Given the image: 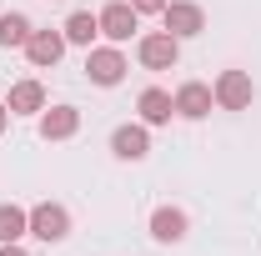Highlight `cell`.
Returning <instances> with one entry per match:
<instances>
[{"label":"cell","mask_w":261,"mask_h":256,"mask_svg":"<svg viewBox=\"0 0 261 256\" xmlns=\"http://www.w3.org/2000/svg\"><path fill=\"white\" fill-rule=\"evenodd\" d=\"M61 31H65V45H81V50H91V45L100 40V20L91 15V10H70Z\"/></svg>","instance_id":"14"},{"label":"cell","mask_w":261,"mask_h":256,"mask_svg":"<svg viewBox=\"0 0 261 256\" xmlns=\"http://www.w3.org/2000/svg\"><path fill=\"white\" fill-rule=\"evenodd\" d=\"M20 236H31V211L15 206V201H0V246L20 241Z\"/></svg>","instance_id":"16"},{"label":"cell","mask_w":261,"mask_h":256,"mask_svg":"<svg viewBox=\"0 0 261 256\" xmlns=\"http://www.w3.org/2000/svg\"><path fill=\"white\" fill-rule=\"evenodd\" d=\"M96 20H100V35H106L111 45H126L130 35L141 31V15H136L130 0H106V5L96 10Z\"/></svg>","instance_id":"4"},{"label":"cell","mask_w":261,"mask_h":256,"mask_svg":"<svg viewBox=\"0 0 261 256\" xmlns=\"http://www.w3.org/2000/svg\"><path fill=\"white\" fill-rule=\"evenodd\" d=\"M5 126H10V106L0 100V136H5Z\"/></svg>","instance_id":"19"},{"label":"cell","mask_w":261,"mask_h":256,"mask_svg":"<svg viewBox=\"0 0 261 256\" xmlns=\"http://www.w3.org/2000/svg\"><path fill=\"white\" fill-rule=\"evenodd\" d=\"M31 236L45 241V246H61L65 236H70V211H65L61 201H40V206H31Z\"/></svg>","instance_id":"5"},{"label":"cell","mask_w":261,"mask_h":256,"mask_svg":"<svg viewBox=\"0 0 261 256\" xmlns=\"http://www.w3.org/2000/svg\"><path fill=\"white\" fill-rule=\"evenodd\" d=\"M136 61L146 65V70H176L181 40H176L171 31H146L141 40H136Z\"/></svg>","instance_id":"2"},{"label":"cell","mask_w":261,"mask_h":256,"mask_svg":"<svg viewBox=\"0 0 261 256\" xmlns=\"http://www.w3.org/2000/svg\"><path fill=\"white\" fill-rule=\"evenodd\" d=\"M171 100H176V116H181V121H206V116L216 111V96H211L206 81H181Z\"/></svg>","instance_id":"8"},{"label":"cell","mask_w":261,"mask_h":256,"mask_svg":"<svg viewBox=\"0 0 261 256\" xmlns=\"http://www.w3.org/2000/svg\"><path fill=\"white\" fill-rule=\"evenodd\" d=\"M5 106H10V116H40L45 111V86L40 81H15Z\"/></svg>","instance_id":"13"},{"label":"cell","mask_w":261,"mask_h":256,"mask_svg":"<svg viewBox=\"0 0 261 256\" xmlns=\"http://www.w3.org/2000/svg\"><path fill=\"white\" fill-rule=\"evenodd\" d=\"M81 131V111L75 106H45L40 111V141H70Z\"/></svg>","instance_id":"11"},{"label":"cell","mask_w":261,"mask_h":256,"mask_svg":"<svg viewBox=\"0 0 261 256\" xmlns=\"http://www.w3.org/2000/svg\"><path fill=\"white\" fill-rule=\"evenodd\" d=\"M136 111H141V121H146V126H171L176 100H171V91H161V86H146V91L136 96Z\"/></svg>","instance_id":"12"},{"label":"cell","mask_w":261,"mask_h":256,"mask_svg":"<svg viewBox=\"0 0 261 256\" xmlns=\"http://www.w3.org/2000/svg\"><path fill=\"white\" fill-rule=\"evenodd\" d=\"M161 25L176 35V40H191V35H201V31H206V10H201L196 0H166Z\"/></svg>","instance_id":"6"},{"label":"cell","mask_w":261,"mask_h":256,"mask_svg":"<svg viewBox=\"0 0 261 256\" xmlns=\"http://www.w3.org/2000/svg\"><path fill=\"white\" fill-rule=\"evenodd\" d=\"M31 15L25 10H5L0 15V50H25V40H31Z\"/></svg>","instance_id":"15"},{"label":"cell","mask_w":261,"mask_h":256,"mask_svg":"<svg viewBox=\"0 0 261 256\" xmlns=\"http://www.w3.org/2000/svg\"><path fill=\"white\" fill-rule=\"evenodd\" d=\"M0 256H31V251H25L20 241H5V246H0Z\"/></svg>","instance_id":"18"},{"label":"cell","mask_w":261,"mask_h":256,"mask_svg":"<svg viewBox=\"0 0 261 256\" xmlns=\"http://www.w3.org/2000/svg\"><path fill=\"white\" fill-rule=\"evenodd\" d=\"M126 70H130L126 50H121V45H111V40L86 50V81H91V86H100V91L121 86V81H126Z\"/></svg>","instance_id":"1"},{"label":"cell","mask_w":261,"mask_h":256,"mask_svg":"<svg viewBox=\"0 0 261 256\" xmlns=\"http://www.w3.org/2000/svg\"><path fill=\"white\" fill-rule=\"evenodd\" d=\"M136 5V15H161L166 10V0H130Z\"/></svg>","instance_id":"17"},{"label":"cell","mask_w":261,"mask_h":256,"mask_svg":"<svg viewBox=\"0 0 261 256\" xmlns=\"http://www.w3.org/2000/svg\"><path fill=\"white\" fill-rule=\"evenodd\" d=\"M186 236H191V216H186L181 206H156V211H151V241L181 246Z\"/></svg>","instance_id":"9"},{"label":"cell","mask_w":261,"mask_h":256,"mask_svg":"<svg viewBox=\"0 0 261 256\" xmlns=\"http://www.w3.org/2000/svg\"><path fill=\"white\" fill-rule=\"evenodd\" d=\"M111 156L116 161H146L151 156V126L146 121H126L111 131Z\"/></svg>","instance_id":"7"},{"label":"cell","mask_w":261,"mask_h":256,"mask_svg":"<svg viewBox=\"0 0 261 256\" xmlns=\"http://www.w3.org/2000/svg\"><path fill=\"white\" fill-rule=\"evenodd\" d=\"M61 56H65V31H31V40H25V61H31L35 70L61 65Z\"/></svg>","instance_id":"10"},{"label":"cell","mask_w":261,"mask_h":256,"mask_svg":"<svg viewBox=\"0 0 261 256\" xmlns=\"http://www.w3.org/2000/svg\"><path fill=\"white\" fill-rule=\"evenodd\" d=\"M211 96H216V111H251L256 86H251L246 70H221V75L211 81Z\"/></svg>","instance_id":"3"}]
</instances>
